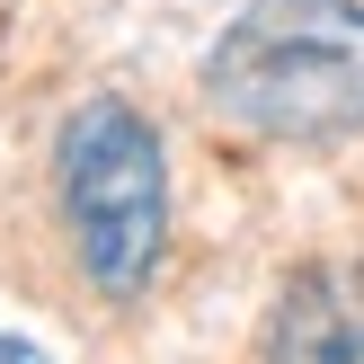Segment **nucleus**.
Returning <instances> with one entry per match:
<instances>
[{
    "instance_id": "nucleus-1",
    "label": "nucleus",
    "mask_w": 364,
    "mask_h": 364,
    "mask_svg": "<svg viewBox=\"0 0 364 364\" xmlns=\"http://www.w3.org/2000/svg\"><path fill=\"white\" fill-rule=\"evenodd\" d=\"M231 124L267 142H338L364 124V0H249L205 63Z\"/></svg>"
},
{
    "instance_id": "nucleus-2",
    "label": "nucleus",
    "mask_w": 364,
    "mask_h": 364,
    "mask_svg": "<svg viewBox=\"0 0 364 364\" xmlns=\"http://www.w3.org/2000/svg\"><path fill=\"white\" fill-rule=\"evenodd\" d=\"M63 213L71 249H80L89 284L107 302H134L160 267V231H169V169H160V134L124 98H89L63 124Z\"/></svg>"
},
{
    "instance_id": "nucleus-3",
    "label": "nucleus",
    "mask_w": 364,
    "mask_h": 364,
    "mask_svg": "<svg viewBox=\"0 0 364 364\" xmlns=\"http://www.w3.org/2000/svg\"><path fill=\"white\" fill-rule=\"evenodd\" d=\"M267 364H364V258L302 267L267 320Z\"/></svg>"
},
{
    "instance_id": "nucleus-4",
    "label": "nucleus",
    "mask_w": 364,
    "mask_h": 364,
    "mask_svg": "<svg viewBox=\"0 0 364 364\" xmlns=\"http://www.w3.org/2000/svg\"><path fill=\"white\" fill-rule=\"evenodd\" d=\"M0 364H53V355H36L27 338H0Z\"/></svg>"
}]
</instances>
